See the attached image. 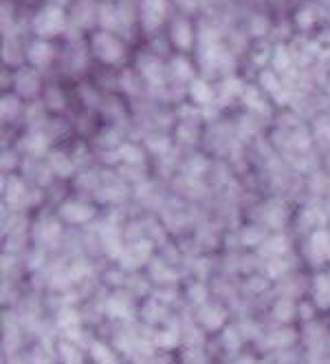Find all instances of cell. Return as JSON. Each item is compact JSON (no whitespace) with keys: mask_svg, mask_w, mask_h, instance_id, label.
Returning a JSON list of instances; mask_svg holds the SVG:
<instances>
[{"mask_svg":"<svg viewBox=\"0 0 330 364\" xmlns=\"http://www.w3.org/2000/svg\"><path fill=\"white\" fill-rule=\"evenodd\" d=\"M271 64H273V71L282 73L290 67V51L284 45H278L273 51H271Z\"/></svg>","mask_w":330,"mask_h":364,"instance_id":"obj_12","label":"cell"},{"mask_svg":"<svg viewBox=\"0 0 330 364\" xmlns=\"http://www.w3.org/2000/svg\"><path fill=\"white\" fill-rule=\"evenodd\" d=\"M18 113V100L16 98H5L3 100V118L7 120H11L13 118V115Z\"/></svg>","mask_w":330,"mask_h":364,"instance_id":"obj_17","label":"cell"},{"mask_svg":"<svg viewBox=\"0 0 330 364\" xmlns=\"http://www.w3.org/2000/svg\"><path fill=\"white\" fill-rule=\"evenodd\" d=\"M170 40L179 51H189L194 47V40H196V38H194V29L187 18H183V16L174 18L170 25Z\"/></svg>","mask_w":330,"mask_h":364,"instance_id":"obj_6","label":"cell"},{"mask_svg":"<svg viewBox=\"0 0 330 364\" xmlns=\"http://www.w3.org/2000/svg\"><path fill=\"white\" fill-rule=\"evenodd\" d=\"M324 3H328V5H330V0H324Z\"/></svg>","mask_w":330,"mask_h":364,"instance_id":"obj_19","label":"cell"},{"mask_svg":"<svg viewBox=\"0 0 330 364\" xmlns=\"http://www.w3.org/2000/svg\"><path fill=\"white\" fill-rule=\"evenodd\" d=\"M31 29L35 31L37 38H42V40L57 38V35L66 33V29H69V13L64 11V7L49 3L33 16Z\"/></svg>","mask_w":330,"mask_h":364,"instance_id":"obj_2","label":"cell"},{"mask_svg":"<svg viewBox=\"0 0 330 364\" xmlns=\"http://www.w3.org/2000/svg\"><path fill=\"white\" fill-rule=\"evenodd\" d=\"M16 89L25 98H33V95L40 91V78L33 69H20L16 75Z\"/></svg>","mask_w":330,"mask_h":364,"instance_id":"obj_9","label":"cell"},{"mask_svg":"<svg viewBox=\"0 0 330 364\" xmlns=\"http://www.w3.org/2000/svg\"><path fill=\"white\" fill-rule=\"evenodd\" d=\"M189 91H191V100H194V102H199V104H207V102L213 100V93H211V89H209L207 82L194 80Z\"/></svg>","mask_w":330,"mask_h":364,"instance_id":"obj_13","label":"cell"},{"mask_svg":"<svg viewBox=\"0 0 330 364\" xmlns=\"http://www.w3.org/2000/svg\"><path fill=\"white\" fill-rule=\"evenodd\" d=\"M27 60L37 67V69H45L53 62L55 57V49L49 40H42V38H37V40H33L29 47H27Z\"/></svg>","mask_w":330,"mask_h":364,"instance_id":"obj_7","label":"cell"},{"mask_svg":"<svg viewBox=\"0 0 330 364\" xmlns=\"http://www.w3.org/2000/svg\"><path fill=\"white\" fill-rule=\"evenodd\" d=\"M100 27H102V31L130 38L134 31V11L124 3H102Z\"/></svg>","mask_w":330,"mask_h":364,"instance_id":"obj_1","label":"cell"},{"mask_svg":"<svg viewBox=\"0 0 330 364\" xmlns=\"http://www.w3.org/2000/svg\"><path fill=\"white\" fill-rule=\"evenodd\" d=\"M170 69H172V75L179 82H191L194 80V69L185 57H174V60L170 62Z\"/></svg>","mask_w":330,"mask_h":364,"instance_id":"obj_10","label":"cell"},{"mask_svg":"<svg viewBox=\"0 0 330 364\" xmlns=\"http://www.w3.org/2000/svg\"><path fill=\"white\" fill-rule=\"evenodd\" d=\"M269 29H271V23H269V18H264V16H254V18L249 21V31H251V35L262 38V35L269 33Z\"/></svg>","mask_w":330,"mask_h":364,"instance_id":"obj_15","label":"cell"},{"mask_svg":"<svg viewBox=\"0 0 330 364\" xmlns=\"http://www.w3.org/2000/svg\"><path fill=\"white\" fill-rule=\"evenodd\" d=\"M100 3L97 0H77L69 11V27L77 31H88L100 25Z\"/></svg>","mask_w":330,"mask_h":364,"instance_id":"obj_4","label":"cell"},{"mask_svg":"<svg viewBox=\"0 0 330 364\" xmlns=\"http://www.w3.org/2000/svg\"><path fill=\"white\" fill-rule=\"evenodd\" d=\"M47 102L51 108H60L64 104V98H62V93L57 91V89H49L47 91Z\"/></svg>","mask_w":330,"mask_h":364,"instance_id":"obj_16","label":"cell"},{"mask_svg":"<svg viewBox=\"0 0 330 364\" xmlns=\"http://www.w3.org/2000/svg\"><path fill=\"white\" fill-rule=\"evenodd\" d=\"M90 51L104 64H122L126 57V47L119 40V35L108 31H97L90 38Z\"/></svg>","mask_w":330,"mask_h":364,"instance_id":"obj_3","label":"cell"},{"mask_svg":"<svg viewBox=\"0 0 330 364\" xmlns=\"http://www.w3.org/2000/svg\"><path fill=\"white\" fill-rule=\"evenodd\" d=\"M137 64H139L141 75H143V78L150 84H161L163 82L165 67H163V62L159 60V57H154V55H141Z\"/></svg>","mask_w":330,"mask_h":364,"instance_id":"obj_8","label":"cell"},{"mask_svg":"<svg viewBox=\"0 0 330 364\" xmlns=\"http://www.w3.org/2000/svg\"><path fill=\"white\" fill-rule=\"evenodd\" d=\"M177 5L181 7V11L191 13V11L199 9V0H177Z\"/></svg>","mask_w":330,"mask_h":364,"instance_id":"obj_18","label":"cell"},{"mask_svg":"<svg viewBox=\"0 0 330 364\" xmlns=\"http://www.w3.org/2000/svg\"><path fill=\"white\" fill-rule=\"evenodd\" d=\"M260 82H262V86H264L271 95H276L278 100H282L284 89H282V84H280V80H278V75H276L273 71H262Z\"/></svg>","mask_w":330,"mask_h":364,"instance_id":"obj_14","label":"cell"},{"mask_svg":"<svg viewBox=\"0 0 330 364\" xmlns=\"http://www.w3.org/2000/svg\"><path fill=\"white\" fill-rule=\"evenodd\" d=\"M295 23L302 31H308L313 29L315 23H317V9L313 5H304L297 13H295Z\"/></svg>","mask_w":330,"mask_h":364,"instance_id":"obj_11","label":"cell"},{"mask_svg":"<svg viewBox=\"0 0 330 364\" xmlns=\"http://www.w3.org/2000/svg\"><path fill=\"white\" fill-rule=\"evenodd\" d=\"M167 18V0H141L139 21L146 33L159 31Z\"/></svg>","mask_w":330,"mask_h":364,"instance_id":"obj_5","label":"cell"}]
</instances>
